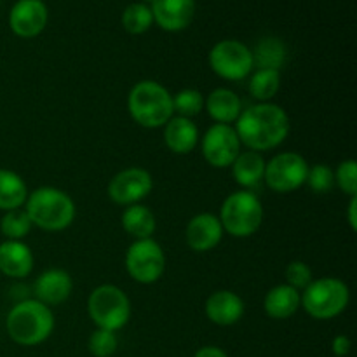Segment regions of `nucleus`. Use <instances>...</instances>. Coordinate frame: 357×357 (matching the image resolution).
<instances>
[{
  "label": "nucleus",
  "instance_id": "nucleus-9",
  "mask_svg": "<svg viewBox=\"0 0 357 357\" xmlns=\"http://www.w3.org/2000/svg\"><path fill=\"white\" fill-rule=\"evenodd\" d=\"M307 174H309V164L300 153L282 152L265 162L264 180L274 192L288 194L305 183Z\"/></svg>",
  "mask_w": 357,
  "mask_h": 357
},
{
  "label": "nucleus",
  "instance_id": "nucleus-29",
  "mask_svg": "<svg viewBox=\"0 0 357 357\" xmlns=\"http://www.w3.org/2000/svg\"><path fill=\"white\" fill-rule=\"evenodd\" d=\"M173 108L178 117L192 119L204 108V96L197 89H183L173 96Z\"/></svg>",
  "mask_w": 357,
  "mask_h": 357
},
{
  "label": "nucleus",
  "instance_id": "nucleus-20",
  "mask_svg": "<svg viewBox=\"0 0 357 357\" xmlns=\"http://www.w3.org/2000/svg\"><path fill=\"white\" fill-rule=\"evenodd\" d=\"M204 107L213 121H216V124L230 126L239 119L241 112H243V103H241L239 96L234 91L225 89V87H218V89L213 91L206 98Z\"/></svg>",
  "mask_w": 357,
  "mask_h": 357
},
{
  "label": "nucleus",
  "instance_id": "nucleus-16",
  "mask_svg": "<svg viewBox=\"0 0 357 357\" xmlns=\"http://www.w3.org/2000/svg\"><path fill=\"white\" fill-rule=\"evenodd\" d=\"M73 288L72 278L61 268H49L42 272L33 284L35 300L44 305H59L70 296Z\"/></svg>",
  "mask_w": 357,
  "mask_h": 357
},
{
  "label": "nucleus",
  "instance_id": "nucleus-4",
  "mask_svg": "<svg viewBox=\"0 0 357 357\" xmlns=\"http://www.w3.org/2000/svg\"><path fill=\"white\" fill-rule=\"evenodd\" d=\"M28 218L31 225L47 232H58L72 225L75 218V204L66 192L54 187H40L26 197Z\"/></svg>",
  "mask_w": 357,
  "mask_h": 357
},
{
  "label": "nucleus",
  "instance_id": "nucleus-17",
  "mask_svg": "<svg viewBox=\"0 0 357 357\" xmlns=\"http://www.w3.org/2000/svg\"><path fill=\"white\" fill-rule=\"evenodd\" d=\"M206 316L218 326H232L243 317L244 302L239 295L229 289H220L206 300Z\"/></svg>",
  "mask_w": 357,
  "mask_h": 357
},
{
  "label": "nucleus",
  "instance_id": "nucleus-30",
  "mask_svg": "<svg viewBox=\"0 0 357 357\" xmlns=\"http://www.w3.org/2000/svg\"><path fill=\"white\" fill-rule=\"evenodd\" d=\"M119 347V340L115 331L98 328L89 338V352L94 357H110L115 354Z\"/></svg>",
  "mask_w": 357,
  "mask_h": 357
},
{
  "label": "nucleus",
  "instance_id": "nucleus-13",
  "mask_svg": "<svg viewBox=\"0 0 357 357\" xmlns=\"http://www.w3.org/2000/svg\"><path fill=\"white\" fill-rule=\"evenodd\" d=\"M47 17V7L42 0H20L10 9L9 26L17 37L31 38L42 33Z\"/></svg>",
  "mask_w": 357,
  "mask_h": 357
},
{
  "label": "nucleus",
  "instance_id": "nucleus-26",
  "mask_svg": "<svg viewBox=\"0 0 357 357\" xmlns=\"http://www.w3.org/2000/svg\"><path fill=\"white\" fill-rule=\"evenodd\" d=\"M281 86V73L278 70H258L250 80V94L260 103H268L278 94Z\"/></svg>",
  "mask_w": 357,
  "mask_h": 357
},
{
  "label": "nucleus",
  "instance_id": "nucleus-22",
  "mask_svg": "<svg viewBox=\"0 0 357 357\" xmlns=\"http://www.w3.org/2000/svg\"><path fill=\"white\" fill-rule=\"evenodd\" d=\"M232 173L237 183L244 188L257 187L265 174V160L258 152H241L232 164Z\"/></svg>",
  "mask_w": 357,
  "mask_h": 357
},
{
  "label": "nucleus",
  "instance_id": "nucleus-24",
  "mask_svg": "<svg viewBox=\"0 0 357 357\" xmlns=\"http://www.w3.org/2000/svg\"><path fill=\"white\" fill-rule=\"evenodd\" d=\"M28 188L23 178L9 169H0V209L13 211L26 202Z\"/></svg>",
  "mask_w": 357,
  "mask_h": 357
},
{
  "label": "nucleus",
  "instance_id": "nucleus-14",
  "mask_svg": "<svg viewBox=\"0 0 357 357\" xmlns=\"http://www.w3.org/2000/svg\"><path fill=\"white\" fill-rule=\"evenodd\" d=\"M153 21L166 31L185 30L194 20V0H153L150 3Z\"/></svg>",
  "mask_w": 357,
  "mask_h": 357
},
{
  "label": "nucleus",
  "instance_id": "nucleus-6",
  "mask_svg": "<svg viewBox=\"0 0 357 357\" xmlns=\"http://www.w3.org/2000/svg\"><path fill=\"white\" fill-rule=\"evenodd\" d=\"M264 222V208L253 192L239 190L225 199L220 211L223 230L234 237H250L260 229Z\"/></svg>",
  "mask_w": 357,
  "mask_h": 357
},
{
  "label": "nucleus",
  "instance_id": "nucleus-12",
  "mask_svg": "<svg viewBox=\"0 0 357 357\" xmlns=\"http://www.w3.org/2000/svg\"><path fill=\"white\" fill-rule=\"evenodd\" d=\"M152 174L142 167H129L112 178L108 185V195L114 202L121 206L138 204L142 199L152 192Z\"/></svg>",
  "mask_w": 357,
  "mask_h": 357
},
{
  "label": "nucleus",
  "instance_id": "nucleus-33",
  "mask_svg": "<svg viewBox=\"0 0 357 357\" xmlns=\"http://www.w3.org/2000/svg\"><path fill=\"white\" fill-rule=\"evenodd\" d=\"M286 284L295 288L296 291H303L314 281L312 271L305 261H291L286 268Z\"/></svg>",
  "mask_w": 357,
  "mask_h": 357
},
{
  "label": "nucleus",
  "instance_id": "nucleus-23",
  "mask_svg": "<svg viewBox=\"0 0 357 357\" xmlns=\"http://www.w3.org/2000/svg\"><path fill=\"white\" fill-rule=\"evenodd\" d=\"M122 227L135 241L150 239L155 232V216L146 206L132 204L122 213Z\"/></svg>",
  "mask_w": 357,
  "mask_h": 357
},
{
  "label": "nucleus",
  "instance_id": "nucleus-21",
  "mask_svg": "<svg viewBox=\"0 0 357 357\" xmlns=\"http://www.w3.org/2000/svg\"><path fill=\"white\" fill-rule=\"evenodd\" d=\"M302 295L288 284H279L272 288L265 296V312L272 319H288L300 309Z\"/></svg>",
  "mask_w": 357,
  "mask_h": 357
},
{
  "label": "nucleus",
  "instance_id": "nucleus-19",
  "mask_svg": "<svg viewBox=\"0 0 357 357\" xmlns=\"http://www.w3.org/2000/svg\"><path fill=\"white\" fill-rule=\"evenodd\" d=\"M164 142L171 152L178 155H187L195 149L199 142V129L192 122V119L171 117V121L164 126Z\"/></svg>",
  "mask_w": 357,
  "mask_h": 357
},
{
  "label": "nucleus",
  "instance_id": "nucleus-2",
  "mask_svg": "<svg viewBox=\"0 0 357 357\" xmlns=\"http://www.w3.org/2000/svg\"><path fill=\"white\" fill-rule=\"evenodd\" d=\"M6 328L17 345L33 347L51 337L54 330V316L51 309L38 300H23L9 310Z\"/></svg>",
  "mask_w": 357,
  "mask_h": 357
},
{
  "label": "nucleus",
  "instance_id": "nucleus-27",
  "mask_svg": "<svg viewBox=\"0 0 357 357\" xmlns=\"http://www.w3.org/2000/svg\"><path fill=\"white\" fill-rule=\"evenodd\" d=\"M31 220L28 218L24 209H13L6 211L0 220V232L7 237V241H23L31 230Z\"/></svg>",
  "mask_w": 357,
  "mask_h": 357
},
{
  "label": "nucleus",
  "instance_id": "nucleus-7",
  "mask_svg": "<svg viewBox=\"0 0 357 357\" xmlns=\"http://www.w3.org/2000/svg\"><path fill=\"white\" fill-rule=\"evenodd\" d=\"M87 314L98 328L117 331L131 317V302L117 286L101 284L87 298Z\"/></svg>",
  "mask_w": 357,
  "mask_h": 357
},
{
  "label": "nucleus",
  "instance_id": "nucleus-31",
  "mask_svg": "<svg viewBox=\"0 0 357 357\" xmlns=\"http://www.w3.org/2000/svg\"><path fill=\"white\" fill-rule=\"evenodd\" d=\"M307 185L310 190L316 194H326L333 188L335 185V173L331 171L330 166L326 164H317V166L309 167V174H307Z\"/></svg>",
  "mask_w": 357,
  "mask_h": 357
},
{
  "label": "nucleus",
  "instance_id": "nucleus-25",
  "mask_svg": "<svg viewBox=\"0 0 357 357\" xmlns=\"http://www.w3.org/2000/svg\"><path fill=\"white\" fill-rule=\"evenodd\" d=\"M253 52V63L258 65V70H278L284 65L286 47L279 38H264L258 42Z\"/></svg>",
  "mask_w": 357,
  "mask_h": 357
},
{
  "label": "nucleus",
  "instance_id": "nucleus-18",
  "mask_svg": "<svg viewBox=\"0 0 357 357\" xmlns=\"http://www.w3.org/2000/svg\"><path fill=\"white\" fill-rule=\"evenodd\" d=\"M33 271V253L23 241L0 244V272L10 279H23Z\"/></svg>",
  "mask_w": 357,
  "mask_h": 357
},
{
  "label": "nucleus",
  "instance_id": "nucleus-37",
  "mask_svg": "<svg viewBox=\"0 0 357 357\" xmlns=\"http://www.w3.org/2000/svg\"><path fill=\"white\" fill-rule=\"evenodd\" d=\"M145 2H150V3H152V2H153V0H145Z\"/></svg>",
  "mask_w": 357,
  "mask_h": 357
},
{
  "label": "nucleus",
  "instance_id": "nucleus-15",
  "mask_svg": "<svg viewBox=\"0 0 357 357\" xmlns=\"http://www.w3.org/2000/svg\"><path fill=\"white\" fill-rule=\"evenodd\" d=\"M185 237L190 250L206 253V251L215 250L220 244L223 237V227L218 216L211 213H201L188 222Z\"/></svg>",
  "mask_w": 357,
  "mask_h": 357
},
{
  "label": "nucleus",
  "instance_id": "nucleus-35",
  "mask_svg": "<svg viewBox=\"0 0 357 357\" xmlns=\"http://www.w3.org/2000/svg\"><path fill=\"white\" fill-rule=\"evenodd\" d=\"M194 357H229L218 347H202L195 352Z\"/></svg>",
  "mask_w": 357,
  "mask_h": 357
},
{
  "label": "nucleus",
  "instance_id": "nucleus-5",
  "mask_svg": "<svg viewBox=\"0 0 357 357\" xmlns=\"http://www.w3.org/2000/svg\"><path fill=\"white\" fill-rule=\"evenodd\" d=\"M351 291L344 281L337 278H321L310 282L302 293V302L305 312L319 321L333 319L340 316L349 305Z\"/></svg>",
  "mask_w": 357,
  "mask_h": 357
},
{
  "label": "nucleus",
  "instance_id": "nucleus-8",
  "mask_svg": "<svg viewBox=\"0 0 357 357\" xmlns=\"http://www.w3.org/2000/svg\"><path fill=\"white\" fill-rule=\"evenodd\" d=\"M126 268L139 284H153L159 281L166 268V257L160 244L152 237L135 241L126 253Z\"/></svg>",
  "mask_w": 357,
  "mask_h": 357
},
{
  "label": "nucleus",
  "instance_id": "nucleus-28",
  "mask_svg": "<svg viewBox=\"0 0 357 357\" xmlns=\"http://www.w3.org/2000/svg\"><path fill=\"white\" fill-rule=\"evenodd\" d=\"M153 16L146 3H131L122 13V26L132 35H142L152 26Z\"/></svg>",
  "mask_w": 357,
  "mask_h": 357
},
{
  "label": "nucleus",
  "instance_id": "nucleus-1",
  "mask_svg": "<svg viewBox=\"0 0 357 357\" xmlns=\"http://www.w3.org/2000/svg\"><path fill=\"white\" fill-rule=\"evenodd\" d=\"M234 129L241 145L260 153L275 149L288 138L289 119L279 105L258 103L241 112Z\"/></svg>",
  "mask_w": 357,
  "mask_h": 357
},
{
  "label": "nucleus",
  "instance_id": "nucleus-36",
  "mask_svg": "<svg viewBox=\"0 0 357 357\" xmlns=\"http://www.w3.org/2000/svg\"><path fill=\"white\" fill-rule=\"evenodd\" d=\"M347 216H349V223H351V229L357 230V197H351Z\"/></svg>",
  "mask_w": 357,
  "mask_h": 357
},
{
  "label": "nucleus",
  "instance_id": "nucleus-11",
  "mask_svg": "<svg viewBox=\"0 0 357 357\" xmlns=\"http://www.w3.org/2000/svg\"><path fill=\"white\" fill-rule=\"evenodd\" d=\"M241 153L237 132L229 124H213L202 138V155L213 167H229Z\"/></svg>",
  "mask_w": 357,
  "mask_h": 357
},
{
  "label": "nucleus",
  "instance_id": "nucleus-32",
  "mask_svg": "<svg viewBox=\"0 0 357 357\" xmlns=\"http://www.w3.org/2000/svg\"><path fill=\"white\" fill-rule=\"evenodd\" d=\"M335 183L344 190V194L357 197V162L349 159L338 166L335 173Z\"/></svg>",
  "mask_w": 357,
  "mask_h": 357
},
{
  "label": "nucleus",
  "instance_id": "nucleus-3",
  "mask_svg": "<svg viewBox=\"0 0 357 357\" xmlns=\"http://www.w3.org/2000/svg\"><path fill=\"white\" fill-rule=\"evenodd\" d=\"M128 110L142 128H162L174 115L173 94L155 80H142L129 93Z\"/></svg>",
  "mask_w": 357,
  "mask_h": 357
},
{
  "label": "nucleus",
  "instance_id": "nucleus-34",
  "mask_svg": "<svg viewBox=\"0 0 357 357\" xmlns=\"http://www.w3.org/2000/svg\"><path fill=\"white\" fill-rule=\"evenodd\" d=\"M331 349H333L335 356L338 357L347 356L349 352H351V340H349V337H345V335H338V337H335L333 344H331Z\"/></svg>",
  "mask_w": 357,
  "mask_h": 357
},
{
  "label": "nucleus",
  "instance_id": "nucleus-10",
  "mask_svg": "<svg viewBox=\"0 0 357 357\" xmlns=\"http://www.w3.org/2000/svg\"><path fill=\"white\" fill-rule=\"evenodd\" d=\"M209 66L225 80H243L253 70V52L239 40H222L209 52Z\"/></svg>",
  "mask_w": 357,
  "mask_h": 357
}]
</instances>
